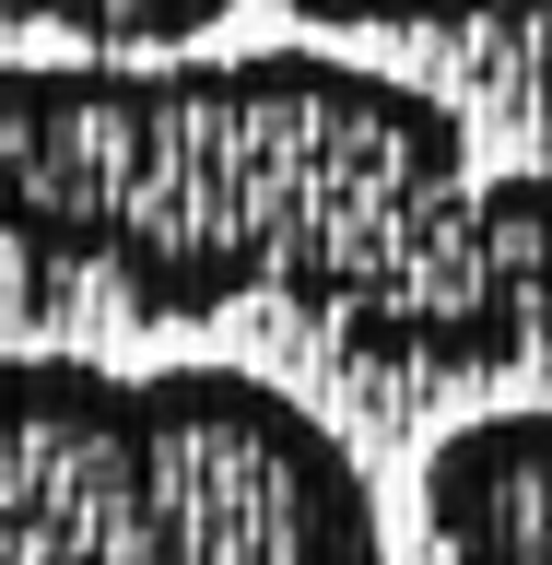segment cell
I'll return each mask as SVG.
<instances>
[{
  "mask_svg": "<svg viewBox=\"0 0 552 565\" xmlns=\"http://www.w3.org/2000/svg\"><path fill=\"white\" fill-rule=\"evenodd\" d=\"M0 247L141 318L294 307L353 365L552 342V177L483 166L435 83L342 47L0 60Z\"/></svg>",
  "mask_w": 552,
  "mask_h": 565,
  "instance_id": "1",
  "label": "cell"
},
{
  "mask_svg": "<svg viewBox=\"0 0 552 565\" xmlns=\"http://www.w3.org/2000/svg\"><path fill=\"white\" fill-rule=\"evenodd\" d=\"M0 565H388V507L259 365L0 353Z\"/></svg>",
  "mask_w": 552,
  "mask_h": 565,
  "instance_id": "2",
  "label": "cell"
},
{
  "mask_svg": "<svg viewBox=\"0 0 552 565\" xmlns=\"http://www.w3.org/2000/svg\"><path fill=\"white\" fill-rule=\"evenodd\" d=\"M423 542H435V565H552V401L435 436Z\"/></svg>",
  "mask_w": 552,
  "mask_h": 565,
  "instance_id": "3",
  "label": "cell"
}]
</instances>
